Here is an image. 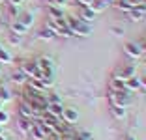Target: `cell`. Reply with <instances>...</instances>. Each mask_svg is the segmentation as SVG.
Segmentation results:
<instances>
[{
  "mask_svg": "<svg viewBox=\"0 0 146 140\" xmlns=\"http://www.w3.org/2000/svg\"><path fill=\"white\" fill-rule=\"evenodd\" d=\"M124 140H137V138H135V136H131V135H127V136H125Z\"/></svg>",
  "mask_w": 146,
  "mask_h": 140,
  "instance_id": "cell-31",
  "label": "cell"
},
{
  "mask_svg": "<svg viewBox=\"0 0 146 140\" xmlns=\"http://www.w3.org/2000/svg\"><path fill=\"white\" fill-rule=\"evenodd\" d=\"M49 6H58V8H62V6H66V0H47Z\"/></svg>",
  "mask_w": 146,
  "mask_h": 140,
  "instance_id": "cell-26",
  "label": "cell"
},
{
  "mask_svg": "<svg viewBox=\"0 0 146 140\" xmlns=\"http://www.w3.org/2000/svg\"><path fill=\"white\" fill-rule=\"evenodd\" d=\"M21 71L25 73L28 79H39V77H41V73H39V69H38V65H36V62H23Z\"/></svg>",
  "mask_w": 146,
  "mask_h": 140,
  "instance_id": "cell-4",
  "label": "cell"
},
{
  "mask_svg": "<svg viewBox=\"0 0 146 140\" xmlns=\"http://www.w3.org/2000/svg\"><path fill=\"white\" fill-rule=\"evenodd\" d=\"M127 13H129V19H131V21H135V22H141V21H144L146 8H144V6H135V8H131Z\"/></svg>",
  "mask_w": 146,
  "mask_h": 140,
  "instance_id": "cell-6",
  "label": "cell"
},
{
  "mask_svg": "<svg viewBox=\"0 0 146 140\" xmlns=\"http://www.w3.org/2000/svg\"><path fill=\"white\" fill-rule=\"evenodd\" d=\"M109 99H111V105H112V106H120V108H127V106H131V105L135 103V99H133V95H131V92H127V90L111 92Z\"/></svg>",
  "mask_w": 146,
  "mask_h": 140,
  "instance_id": "cell-2",
  "label": "cell"
},
{
  "mask_svg": "<svg viewBox=\"0 0 146 140\" xmlns=\"http://www.w3.org/2000/svg\"><path fill=\"white\" fill-rule=\"evenodd\" d=\"M8 122H9V114H8V112H4L2 108H0V125H6Z\"/></svg>",
  "mask_w": 146,
  "mask_h": 140,
  "instance_id": "cell-25",
  "label": "cell"
},
{
  "mask_svg": "<svg viewBox=\"0 0 146 140\" xmlns=\"http://www.w3.org/2000/svg\"><path fill=\"white\" fill-rule=\"evenodd\" d=\"M142 88H144V82L141 79H137V77H131V79L124 81V90H127V92H139Z\"/></svg>",
  "mask_w": 146,
  "mask_h": 140,
  "instance_id": "cell-5",
  "label": "cell"
},
{
  "mask_svg": "<svg viewBox=\"0 0 146 140\" xmlns=\"http://www.w3.org/2000/svg\"><path fill=\"white\" fill-rule=\"evenodd\" d=\"M11 32H13L15 36H25L26 32H28V28H26L25 24H21L19 21H13V22H11Z\"/></svg>",
  "mask_w": 146,
  "mask_h": 140,
  "instance_id": "cell-13",
  "label": "cell"
},
{
  "mask_svg": "<svg viewBox=\"0 0 146 140\" xmlns=\"http://www.w3.org/2000/svg\"><path fill=\"white\" fill-rule=\"evenodd\" d=\"M21 116H23V118H28V120H34L36 118V114L30 110V106L26 105V103H23V105H21Z\"/></svg>",
  "mask_w": 146,
  "mask_h": 140,
  "instance_id": "cell-19",
  "label": "cell"
},
{
  "mask_svg": "<svg viewBox=\"0 0 146 140\" xmlns=\"http://www.w3.org/2000/svg\"><path fill=\"white\" fill-rule=\"evenodd\" d=\"M109 86H111V92H120V90H124V81H120V79L112 77L111 82H109Z\"/></svg>",
  "mask_w": 146,
  "mask_h": 140,
  "instance_id": "cell-16",
  "label": "cell"
},
{
  "mask_svg": "<svg viewBox=\"0 0 146 140\" xmlns=\"http://www.w3.org/2000/svg\"><path fill=\"white\" fill-rule=\"evenodd\" d=\"M49 15H51V19H62L64 17L62 8H58V6H49Z\"/></svg>",
  "mask_w": 146,
  "mask_h": 140,
  "instance_id": "cell-18",
  "label": "cell"
},
{
  "mask_svg": "<svg viewBox=\"0 0 146 140\" xmlns=\"http://www.w3.org/2000/svg\"><path fill=\"white\" fill-rule=\"evenodd\" d=\"M9 43H13V45H19V43H21V36H15V34H13L11 38H9Z\"/></svg>",
  "mask_w": 146,
  "mask_h": 140,
  "instance_id": "cell-27",
  "label": "cell"
},
{
  "mask_svg": "<svg viewBox=\"0 0 146 140\" xmlns=\"http://www.w3.org/2000/svg\"><path fill=\"white\" fill-rule=\"evenodd\" d=\"M66 24H68L69 32H71V36H81V38H88L92 32L90 24L86 21H82V19H75V17H68L66 19Z\"/></svg>",
  "mask_w": 146,
  "mask_h": 140,
  "instance_id": "cell-1",
  "label": "cell"
},
{
  "mask_svg": "<svg viewBox=\"0 0 146 140\" xmlns=\"http://www.w3.org/2000/svg\"><path fill=\"white\" fill-rule=\"evenodd\" d=\"M32 125H34V122H32V120H28V118H21V120H19V131L25 133V135H28V133H30Z\"/></svg>",
  "mask_w": 146,
  "mask_h": 140,
  "instance_id": "cell-10",
  "label": "cell"
},
{
  "mask_svg": "<svg viewBox=\"0 0 146 140\" xmlns=\"http://www.w3.org/2000/svg\"><path fill=\"white\" fill-rule=\"evenodd\" d=\"M112 34H116V36H122V34H124V30H122V28H116V26H114V28H112Z\"/></svg>",
  "mask_w": 146,
  "mask_h": 140,
  "instance_id": "cell-29",
  "label": "cell"
},
{
  "mask_svg": "<svg viewBox=\"0 0 146 140\" xmlns=\"http://www.w3.org/2000/svg\"><path fill=\"white\" fill-rule=\"evenodd\" d=\"M36 65H38L41 77H52V62H51V58L41 56V58L36 60Z\"/></svg>",
  "mask_w": 146,
  "mask_h": 140,
  "instance_id": "cell-3",
  "label": "cell"
},
{
  "mask_svg": "<svg viewBox=\"0 0 146 140\" xmlns=\"http://www.w3.org/2000/svg\"><path fill=\"white\" fill-rule=\"evenodd\" d=\"M62 122L64 123H69V125H71V123H75L79 120V112L75 110V108H62Z\"/></svg>",
  "mask_w": 146,
  "mask_h": 140,
  "instance_id": "cell-7",
  "label": "cell"
},
{
  "mask_svg": "<svg viewBox=\"0 0 146 140\" xmlns=\"http://www.w3.org/2000/svg\"><path fill=\"white\" fill-rule=\"evenodd\" d=\"M2 2H6V0H0V4H2Z\"/></svg>",
  "mask_w": 146,
  "mask_h": 140,
  "instance_id": "cell-34",
  "label": "cell"
},
{
  "mask_svg": "<svg viewBox=\"0 0 146 140\" xmlns=\"http://www.w3.org/2000/svg\"><path fill=\"white\" fill-rule=\"evenodd\" d=\"M26 79H28V77H26L25 73L21 71V69L13 71V75H11V81L15 82V84H25V82H26Z\"/></svg>",
  "mask_w": 146,
  "mask_h": 140,
  "instance_id": "cell-15",
  "label": "cell"
},
{
  "mask_svg": "<svg viewBox=\"0 0 146 140\" xmlns=\"http://www.w3.org/2000/svg\"><path fill=\"white\" fill-rule=\"evenodd\" d=\"M0 140H4V136H2V135H0Z\"/></svg>",
  "mask_w": 146,
  "mask_h": 140,
  "instance_id": "cell-33",
  "label": "cell"
},
{
  "mask_svg": "<svg viewBox=\"0 0 146 140\" xmlns=\"http://www.w3.org/2000/svg\"><path fill=\"white\" fill-rule=\"evenodd\" d=\"M111 112H112V116H114V118H118V120H124L125 116H127L125 108H120V106H111Z\"/></svg>",
  "mask_w": 146,
  "mask_h": 140,
  "instance_id": "cell-20",
  "label": "cell"
},
{
  "mask_svg": "<svg viewBox=\"0 0 146 140\" xmlns=\"http://www.w3.org/2000/svg\"><path fill=\"white\" fill-rule=\"evenodd\" d=\"M49 101L47 103H60V97H58V95H54V93H52V95H49Z\"/></svg>",
  "mask_w": 146,
  "mask_h": 140,
  "instance_id": "cell-28",
  "label": "cell"
},
{
  "mask_svg": "<svg viewBox=\"0 0 146 140\" xmlns=\"http://www.w3.org/2000/svg\"><path fill=\"white\" fill-rule=\"evenodd\" d=\"M0 103H2V95H0Z\"/></svg>",
  "mask_w": 146,
  "mask_h": 140,
  "instance_id": "cell-35",
  "label": "cell"
},
{
  "mask_svg": "<svg viewBox=\"0 0 146 140\" xmlns=\"http://www.w3.org/2000/svg\"><path fill=\"white\" fill-rule=\"evenodd\" d=\"M116 79H120V81H127V79H131V77H135V65H125L122 71L116 73Z\"/></svg>",
  "mask_w": 146,
  "mask_h": 140,
  "instance_id": "cell-9",
  "label": "cell"
},
{
  "mask_svg": "<svg viewBox=\"0 0 146 140\" xmlns=\"http://www.w3.org/2000/svg\"><path fill=\"white\" fill-rule=\"evenodd\" d=\"M30 133H32V135H34V138H36V140H45V135H43V131H41V129L38 127V125H36V123H34V125H32Z\"/></svg>",
  "mask_w": 146,
  "mask_h": 140,
  "instance_id": "cell-22",
  "label": "cell"
},
{
  "mask_svg": "<svg viewBox=\"0 0 146 140\" xmlns=\"http://www.w3.org/2000/svg\"><path fill=\"white\" fill-rule=\"evenodd\" d=\"M0 135H2V125H0Z\"/></svg>",
  "mask_w": 146,
  "mask_h": 140,
  "instance_id": "cell-32",
  "label": "cell"
},
{
  "mask_svg": "<svg viewBox=\"0 0 146 140\" xmlns=\"http://www.w3.org/2000/svg\"><path fill=\"white\" fill-rule=\"evenodd\" d=\"M39 39H47V41H49V39H52V38H54V34H52V32H51V30H49V28H43V30H39Z\"/></svg>",
  "mask_w": 146,
  "mask_h": 140,
  "instance_id": "cell-23",
  "label": "cell"
},
{
  "mask_svg": "<svg viewBox=\"0 0 146 140\" xmlns=\"http://www.w3.org/2000/svg\"><path fill=\"white\" fill-rule=\"evenodd\" d=\"M112 6H114L116 9H122V11H125V13H127L129 9L133 8V6L129 4L127 0H116V2H112Z\"/></svg>",
  "mask_w": 146,
  "mask_h": 140,
  "instance_id": "cell-17",
  "label": "cell"
},
{
  "mask_svg": "<svg viewBox=\"0 0 146 140\" xmlns=\"http://www.w3.org/2000/svg\"><path fill=\"white\" fill-rule=\"evenodd\" d=\"M54 36H60V38H71V32H69L68 26H64V28H58V30H56Z\"/></svg>",
  "mask_w": 146,
  "mask_h": 140,
  "instance_id": "cell-24",
  "label": "cell"
},
{
  "mask_svg": "<svg viewBox=\"0 0 146 140\" xmlns=\"http://www.w3.org/2000/svg\"><path fill=\"white\" fill-rule=\"evenodd\" d=\"M11 62H13L11 54L8 51H4V49H0V64H11Z\"/></svg>",
  "mask_w": 146,
  "mask_h": 140,
  "instance_id": "cell-21",
  "label": "cell"
},
{
  "mask_svg": "<svg viewBox=\"0 0 146 140\" xmlns=\"http://www.w3.org/2000/svg\"><path fill=\"white\" fill-rule=\"evenodd\" d=\"M124 51H125V54L131 56V58H141L142 56V47L137 45V43H125Z\"/></svg>",
  "mask_w": 146,
  "mask_h": 140,
  "instance_id": "cell-8",
  "label": "cell"
},
{
  "mask_svg": "<svg viewBox=\"0 0 146 140\" xmlns=\"http://www.w3.org/2000/svg\"><path fill=\"white\" fill-rule=\"evenodd\" d=\"M96 15H98V13H94L88 6H82V8H81V17H79V19H82V21L88 22V21H94Z\"/></svg>",
  "mask_w": 146,
  "mask_h": 140,
  "instance_id": "cell-11",
  "label": "cell"
},
{
  "mask_svg": "<svg viewBox=\"0 0 146 140\" xmlns=\"http://www.w3.org/2000/svg\"><path fill=\"white\" fill-rule=\"evenodd\" d=\"M77 2H79V4H82V6H90L94 0H77Z\"/></svg>",
  "mask_w": 146,
  "mask_h": 140,
  "instance_id": "cell-30",
  "label": "cell"
},
{
  "mask_svg": "<svg viewBox=\"0 0 146 140\" xmlns=\"http://www.w3.org/2000/svg\"><path fill=\"white\" fill-rule=\"evenodd\" d=\"M107 6H109V4L105 2V0H94V2H92L88 8H90L94 13H101V11H105V8H107Z\"/></svg>",
  "mask_w": 146,
  "mask_h": 140,
  "instance_id": "cell-12",
  "label": "cell"
},
{
  "mask_svg": "<svg viewBox=\"0 0 146 140\" xmlns=\"http://www.w3.org/2000/svg\"><path fill=\"white\" fill-rule=\"evenodd\" d=\"M15 21H19L21 24H25L26 28H30V26L34 24V17H32L30 13H21V15H19V17L15 19Z\"/></svg>",
  "mask_w": 146,
  "mask_h": 140,
  "instance_id": "cell-14",
  "label": "cell"
}]
</instances>
